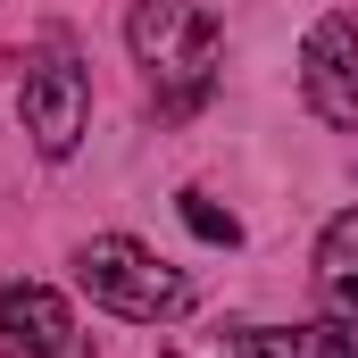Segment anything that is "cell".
I'll list each match as a JSON object with an SVG mask.
<instances>
[{
    "mask_svg": "<svg viewBox=\"0 0 358 358\" xmlns=\"http://www.w3.org/2000/svg\"><path fill=\"white\" fill-rule=\"evenodd\" d=\"M76 350V317L50 283H8L0 292V358H67Z\"/></svg>",
    "mask_w": 358,
    "mask_h": 358,
    "instance_id": "5",
    "label": "cell"
},
{
    "mask_svg": "<svg viewBox=\"0 0 358 358\" xmlns=\"http://www.w3.org/2000/svg\"><path fill=\"white\" fill-rule=\"evenodd\" d=\"M125 42H134V59L159 84V117H192L208 100L217 59H225V34H217L208 8H192V0H142L125 17Z\"/></svg>",
    "mask_w": 358,
    "mask_h": 358,
    "instance_id": "1",
    "label": "cell"
},
{
    "mask_svg": "<svg viewBox=\"0 0 358 358\" xmlns=\"http://www.w3.org/2000/svg\"><path fill=\"white\" fill-rule=\"evenodd\" d=\"M317 283H325L334 300H358V208H342V217L325 225V242H317Z\"/></svg>",
    "mask_w": 358,
    "mask_h": 358,
    "instance_id": "7",
    "label": "cell"
},
{
    "mask_svg": "<svg viewBox=\"0 0 358 358\" xmlns=\"http://www.w3.org/2000/svg\"><path fill=\"white\" fill-rule=\"evenodd\" d=\"M17 108H25V134H34V150H42V159H76L84 117H92V84H84V67H76L67 50H59V59H42V67H25Z\"/></svg>",
    "mask_w": 358,
    "mask_h": 358,
    "instance_id": "4",
    "label": "cell"
},
{
    "mask_svg": "<svg viewBox=\"0 0 358 358\" xmlns=\"http://www.w3.org/2000/svg\"><path fill=\"white\" fill-rule=\"evenodd\" d=\"M76 283L108 317H134V325H159V317H183L192 308V275L167 267L159 250H142L134 234H92L76 250Z\"/></svg>",
    "mask_w": 358,
    "mask_h": 358,
    "instance_id": "2",
    "label": "cell"
},
{
    "mask_svg": "<svg viewBox=\"0 0 358 358\" xmlns=\"http://www.w3.org/2000/svg\"><path fill=\"white\" fill-rule=\"evenodd\" d=\"M300 100L334 134H358V25L350 17H317L308 25V42H300Z\"/></svg>",
    "mask_w": 358,
    "mask_h": 358,
    "instance_id": "3",
    "label": "cell"
},
{
    "mask_svg": "<svg viewBox=\"0 0 358 358\" xmlns=\"http://www.w3.org/2000/svg\"><path fill=\"white\" fill-rule=\"evenodd\" d=\"M183 225H192L200 242H225V250L242 242V217H234V208H217L208 192H183Z\"/></svg>",
    "mask_w": 358,
    "mask_h": 358,
    "instance_id": "8",
    "label": "cell"
},
{
    "mask_svg": "<svg viewBox=\"0 0 358 358\" xmlns=\"http://www.w3.org/2000/svg\"><path fill=\"white\" fill-rule=\"evenodd\" d=\"M234 358H358V317H325V325H250V334H234Z\"/></svg>",
    "mask_w": 358,
    "mask_h": 358,
    "instance_id": "6",
    "label": "cell"
}]
</instances>
